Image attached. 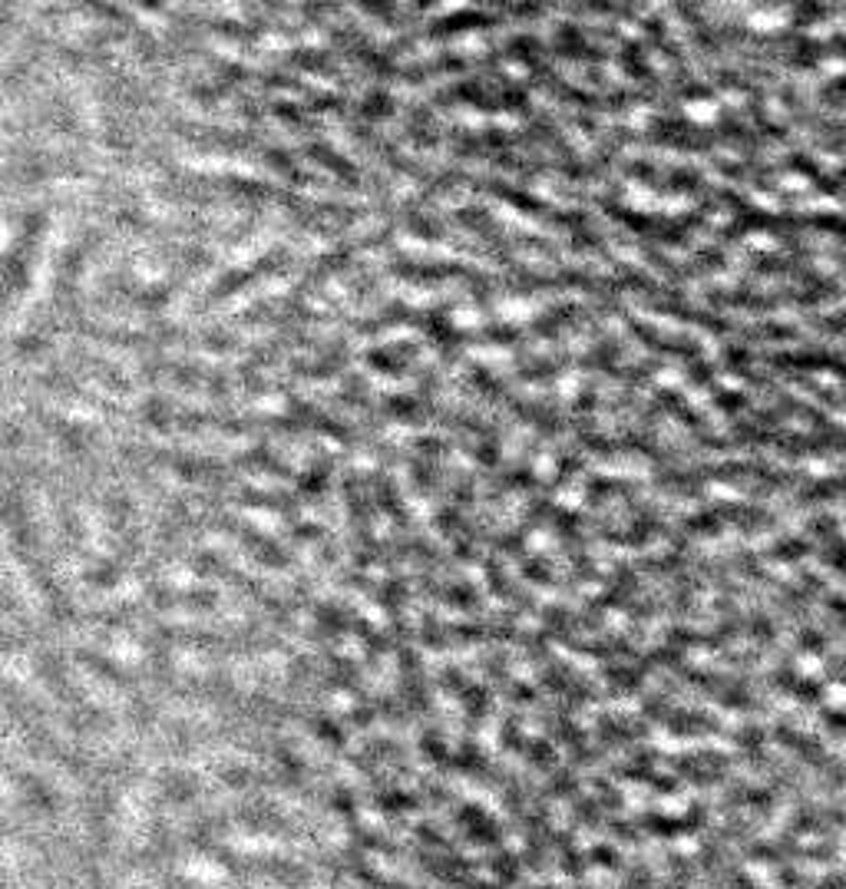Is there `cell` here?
Here are the masks:
<instances>
[{
    "label": "cell",
    "instance_id": "1",
    "mask_svg": "<svg viewBox=\"0 0 846 889\" xmlns=\"http://www.w3.org/2000/svg\"><path fill=\"white\" fill-rule=\"evenodd\" d=\"M777 361L790 364V367H827V371L846 374V364H836L830 354H784V357H777Z\"/></svg>",
    "mask_w": 846,
    "mask_h": 889
},
{
    "label": "cell",
    "instance_id": "2",
    "mask_svg": "<svg viewBox=\"0 0 846 889\" xmlns=\"http://www.w3.org/2000/svg\"><path fill=\"white\" fill-rule=\"evenodd\" d=\"M807 552V545L803 543H784V549H777V556L780 559H797V556H803Z\"/></svg>",
    "mask_w": 846,
    "mask_h": 889
},
{
    "label": "cell",
    "instance_id": "3",
    "mask_svg": "<svg viewBox=\"0 0 846 889\" xmlns=\"http://www.w3.org/2000/svg\"><path fill=\"white\" fill-rule=\"evenodd\" d=\"M843 265H846V261H843Z\"/></svg>",
    "mask_w": 846,
    "mask_h": 889
}]
</instances>
